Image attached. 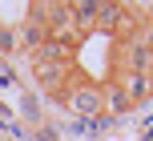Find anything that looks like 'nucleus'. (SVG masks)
I'll use <instances>...</instances> for the list:
<instances>
[{
	"instance_id": "1",
	"label": "nucleus",
	"mask_w": 153,
	"mask_h": 141,
	"mask_svg": "<svg viewBox=\"0 0 153 141\" xmlns=\"http://www.w3.org/2000/svg\"><path fill=\"white\" fill-rule=\"evenodd\" d=\"M69 109L76 113V117L93 121V117H105V97H101V85H89V81H76V85L69 89Z\"/></svg>"
},
{
	"instance_id": "2",
	"label": "nucleus",
	"mask_w": 153,
	"mask_h": 141,
	"mask_svg": "<svg viewBox=\"0 0 153 141\" xmlns=\"http://www.w3.org/2000/svg\"><path fill=\"white\" fill-rule=\"evenodd\" d=\"M16 32H20V48H28V53H40V48L48 45V28L36 16H24V20L16 24Z\"/></svg>"
},
{
	"instance_id": "3",
	"label": "nucleus",
	"mask_w": 153,
	"mask_h": 141,
	"mask_svg": "<svg viewBox=\"0 0 153 141\" xmlns=\"http://www.w3.org/2000/svg\"><path fill=\"white\" fill-rule=\"evenodd\" d=\"M121 89L129 93V101H133V105L145 101V97L153 93V73H125V77H121Z\"/></svg>"
},
{
	"instance_id": "4",
	"label": "nucleus",
	"mask_w": 153,
	"mask_h": 141,
	"mask_svg": "<svg viewBox=\"0 0 153 141\" xmlns=\"http://www.w3.org/2000/svg\"><path fill=\"white\" fill-rule=\"evenodd\" d=\"M101 97H105V113H113V117H121V113L133 109V101H129V93L121 89V81H117V85H105Z\"/></svg>"
},
{
	"instance_id": "5",
	"label": "nucleus",
	"mask_w": 153,
	"mask_h": 141,
	"mask_svg": "<svg viewBox=\"0 0 153 141\" xmlns=\"http://www.w3.org/2000/svg\"><path fill=\"white\" fill-rule=\"evenodd\" d=\"M16 53H20V32L0 24V56H16Z\"/></svg>"
},
{
	"instance_id": "6",
	"label": "nucleus",
	"mask_w": 153,
	"mask_h": 141,
	"mask_svg": "<svg viewBox=\"0 0 153 141\" xmlns=\"http://www.w3.org/2000/svg\"><path fill=\"white\" fill-rule=\"evenodd\" d=\"M20 109H24L28 121H40V97H36V93H24V97H20Z\"/></svg>"
}]
</instances>
